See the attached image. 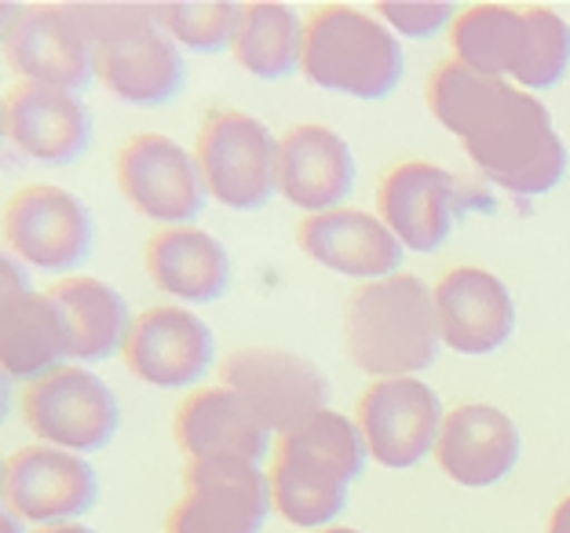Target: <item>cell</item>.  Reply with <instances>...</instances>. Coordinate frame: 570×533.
Instances as JSON below:
<instances>
[{
    "label": "cell",
    "instance_id": "1",
    "mask_svg": "<svg viewBox=\"0 0 570 533\" xmlns=\"http://www.w3.org/2000/svg\"><path fill=\"white\" fill-rule=\"evenodd\" d=\"M428 107L501 190L538 198L563 179V139L556 136L549 110L523 88L450 59L428 81Z\"/></svg>",
    "mask_w": 570,
    "mask_h": 533
},
{
    "label": "cell",
    "instance_id": "2",
    "mask_svg": "<svg viewBox=\"0 0 570 533\" xmlns=\"http://www.w3.org/2000/svg\"><path fill=\"white\" fill-rule=\"evenodd\" d=\"M344 344L355 366L377 381L428 369L443 344L435 293L417 275L358 285L344 310Z\"/></svg>",
    "mask_w": 570,
    "mask_h": 533
},
{
    "label": "cell",
    "instance_id": "3",
    "mask_svg": "<svg viewBox=\"0 0 570 533\" xmlns=\"http://www.w3.org/2000/svg\"><path fill=\"white\" fill-rule=\"evenodd\" d=\"M366 457L358 427L330 409L282 435L271 464V501L278 515L301 530L326 526L344 512L347 486L362 475Z\"/></svg>",
    "mask_w": 570,
    "mask_h": 533
},
{
    "label": "cell",
    "instance_id": "4",
    "mask_svg": "<svg viewBox=\"0 0 570 533\" xmlns=\"http://www.w3.org/2000/svg\"><path fill=\"white\" fill-rule=\"evenodd\" d=\"M458 62L483 77L552 88L570 67V26L549 8L475 4L450 26Z\"/></svg>",
    "mask_w": 570,
    "mask_h": 533
},
{
    "label": "cell",
    "instance_id": "5",
    "mask_svg": "<svg viewBox=\"0 0 570 533\" xmlns=\"http://www.w3.org/2000/svg\"><path fill=\"white\" fill-rule=\"evenodd\" d=\"M92 37L96 77L128 107H161L184 88V56L154 19V4H77Z\"/></svg>",
    "mask_w": 570,
    "mask_h": 533
},
{
    "label": "cell",
    "instance_id": "6",
    "mask_svg": "<svg viewBox=\"0 0 570 533\" xmlns=\"http://www.w3.org/2000/svg\"><path fill=\"white\" fill-rule=\"evenodd\" d=\"M403 48L377 19L326 4L304 22L301 70L315 88L352 99H384L403 81Z\"/></svg>",
    "mask_w": 570,
    "mask_h": 533
},
{
    "label": "cell",
    "instance_id": "7",
    "mask_svg": "<svg viewBox=\"0 0 570 533\" xmlns=\"http://www.w3.org/2000/svg\"><path fill=\"white\" fill-rule=\"evenodd\" d=\"M198 168L205 190L238 213L264 209L278 190V139L242 110H209L198 132Z\"/></svg>",
    "mask_w": 570,
    "mask_h": 533
},
{
    "label": "cell",
    "instance_id": "8",
    "mask_svg": "<svg viewBox=\"0 0 570 533\" xmlns=\"http://www.w3.org/2000/svg\"><path fill=\"white\" fill-rule=\"evenodd\" d=\"M219 376H224V387H230L253 409V417L267 432L293 435L296 427L326 413L330 402V381L322 376V369L293 351L242 347L227 355Z\"/></svg>",
    "mask_w": 570,
    "mask_h": 533
},
{
    "label": "cell",
    "instance_id": "9",
    "mask_svg": "<svg viewBox=\"0 0 570 533\" xmlns=\"http://www.w3.org/2000/svg\"><path fill=\"white\" fill-rule=\"evenodd\" d=\"M22 421L45 446L96 453L118 435V398L92 369L59 366L33 381L22 395Z\"/></svg>",
    "mask_w": 570,
    "mask_h": 533
},
{
    "label": "cell",
    "instance_id": "10",
    "mask_svg": "<svg viewBox=\"0 0 570 533\" xmlns=\"http://www.w3.org/2000/svg\"><path fill=\"white\" fill-rule=\"evenodd\" d=\"M4 59L8 70L30 85L73 92L96 73L92 37L77 4H22L4 8Z\"/></svg>",
    "mask_w": 570,
    "mask_h": 533
},
{
    "label": "cell",
    "instance_id": "11",
    "mask_svg": "<svg viewBox=\"0 0 570 533\" xmlns=\"http://www.w3.org/2000/svg\"><path fill=\"white\" fill-rule=\"evenodd\" d=\"M187 493L168 515L165 533H261L271 512V478L238 457L187 461Z\"/></svg>",
    "mask_w": 570,
    "mask_h": 533
},
{
    "label": "cell",
    "instance_id": "12",
    "mask_svg": "<svg viewBox=\"0 0 570 533\" xmlns=\"http://www.w3.org/2000/svg\"><path fill=\"white\" fill-rule=\"evenodd\" d=\"M118 187L125 201L154 224L184 227L205 209L198 158L161 132H139L118 154Z\"/></svg>",
    "mask_w": 570,
    "mask_h": 533
},
{
    "label": "cell",
    "instance_id": "13",
    "mask_svg": "<svg viewBox=\"0 0 570 533\" xmlns=\"http://www.w3.org/2000/svg\"><path fill=\"white\" fill-rule=\"evenodd\" d=\"M443 402L417 376L370 384L358 398V432L366 453L384 467H413L439 446Z\"/></svg>",
    "mask_w": 570,
    "mask_h": 533
},
{
    "label": "cell",
    "instance_id": "14",
    "mask_svg": "<svg viewBox=\"0 0 570 533\" xmlns=\"http://www.w3.org/2000/svg\"><path fill=\"white\" fill-rule=\"evenodd\" d=\"M4 245L41 270H67L92 253V213L62 187H22L4 209Z\"/></svg>",
    "mask_w": 570,
    "mask_h": 533
},
{
    "label": "cell",
    "instance_id": "15",
    "mask_svg": "<svg viewBox=\"0 0 570 533\" xmlns=\"http://www.w3.org/2000/svg\"><path fill=\"white\" fill-rule=\"evenodd\" d=\"M96 472L77 453L56 446H22L4 464V501L30 523H67L96 504Z\"/></svg>",
    "mask_w": 570,
    "mask_h": 533
},
{
    "label": "cell",
    "instance_id": "16",
    "mask_svg": "<svg viewBox=\"0 0 570 533\" xmlns=\"http://www.w3.org/2000/svg\"><path fill=\"white\" fill-rule=\"evenodd\" d=\"M4 136L22 158L67 168L92 142V113L73 92L22 81L4 96Z\"/></svg>",
    "mask_w": 570,
    "mask_h": 533
},
{
    "label": "cell",
    "instance_id": "17",
    "mask_svg": "<svg viewBox=\"0 0 570 533\" xmlns=\"http://www.w3.org/2000/svg\"><path fill=\"white\" fill-rule=\"evenodd\" d=\"M125 362L150 387H190L213 366V333L194 310L150 307L128 333Z\"/></svg>",
    "mask_w": 570,
    "mask_h": 533
},
{
    "label": "cell",
    "instance_id": "18",
    "mask_svg": "<svg viewBox=\"0 0 570 533\" xmlns=\"http://www.w3.org/2000/svg\"><path fill=\"white\" fill-rule=\"evenodd\" d=\"M30 278L16 270V256L4 259V304H0V362L8 376L30 381L59 369L70 358V329L51 296L33 293Z\"/></svg>",
    "mask_w": 570,
    "mask_h": 533
},
{
    "label": "cell",
    "instance_id": "19",
    "mask_svg": "<svg viewBox=\"0 0 570 533\" xmlns=\"http://www.w3.org/2000/svg\"><path fill=\"white\" fill-rule=\"evenodd\" d=\"M439 333L450 351L490 355L515 329V304L504 282L483 267H453L435 285Z\"/></svg>",
    "mask_w": 570,
    "mask_h": 533
},
{
    "label": "cell",
    "instance_id": "20",
    "mask_svg": "<svg viewBox=\"0 0 570 533\" xmlns=\"http://www.w3.org/2000/svg\"><path fill=\"white\" fill-rule=\"evenodd\" d=\"M355 187V158L326 125H296L278 139V194L311 216L333 213Z\"/></svg>",
    "mask_w": 570,
    "mask_h": 533
},
{
    "label": "cell",
    "instance_id": "21",
    "mask_svg": "<svg viewBox=\"0 0 570 533\" xmlns=\"http://www.w3.org/2000/svg\"><path fill=\"white\" fill-rule=\"evenodd\" d=\"M453 205L458 179L428 161L395 165L377 190L381 219L410 253H435L450 238Z\"/></svg>",
    "mask_w": 570,
    "mask_h": 533
},
{
    "label": "cell",
    "instance_id": "22",
    "mask_svg": "<svg viewBox=\"0 0 570 533\" xmlns=\"http://www.w3.org/2000/svg\"><path fill=\"white\" fill-rule=\"evenodd\" d=\"M296 238H301V249L315 264L358 282H381L399 275L406 256V245L387 230L384 219H373L370 213L358 209L307 216Z\"/></svg>",
    "mask_w": 570,
    "mask_h": 533
},
{
    "label": "cell",
    "instance_id": "23",
    "mask_svg": "<svg viewBox=\"0 0 570 533\" xmlns=\"http://www.w3.org/2000/svg\"><path fill=\"white\" fill-rule=\"evenodd\" d=\"M435 457L453 483L494 486L520 461V432L494 406H458L443 424Z\"/></svg>",
    "mask_w": 570,
    "mask_h": 533
},
{
    "label": "cell",
    "instance_id": "24",
    "mask_svg": "<svg viewBox=\"0 0 570 533\" xmlns=\"http://www.w3.org/2000/svg\"><path fill=\"white\" fill-rule=\"evenodd\" d=\"M176 446L187 461L238 457L261 464L271 450V432L230 387H205L176 409Z\"/></svg>",
    "mask_w": 570,
    "mask_h": 533
},
{
    "label": "cell",
    "instance_id": "25",
    "mask_svg": "<svg viewBox=\"0 0 570 533\" xmlns=\"http://www.w3.org/2000/svg\"><path fill=\"white\" fill-rule=\"evenodd\" d=\"M147 275L165 296L213 304L230 289V259L213 234L198 227H165L147 241Z\"/></svg>",
    "mask_w": 570,
    "mask_h": 533
},
{
    "label": "cell",
    "instance_id": "26",
    "mask_svg": "<svg viewBox=\"0 0 570 533\" xmlns=\"http://www.w3.org/2000/svg\"><path fill=\"white\" fill-rule=\"evenodd\" d=\"M70 329V358L102 362L121 351L132 333V315L118 289L99 278H67L48 289Z\"/></svg>",
    "mask_w": 570,
    "mask_h": 533
},
{
    "label": "cell",
    "instance_id": "27",
    "mask_svg": "<svg viewBox=\"0 0 570 533\" xmlns=\"http://www.w3.org/2000/svg\"><path fill=\"white\" fill-rule=\"evenodd\" d=\"M235 59L261 81H285L304 51V26L293 8L285 4H242L238 33H235Z\"/></svg>",
    "mask_w": 570,
    "mask_h": 533
},
{
    "label": "cell",
    "instance_id": "28",
    "mask_svg": "<svg viewBox=\"0 0 570 533\" xmlns=\"http://www.w3.org/2000/svg\"><path fill=\"white\" fill-rule=\"evenodd\" d=\"M154 19L161 30L194 51H224L235 45L242 4L230 0H173V4H154Z\"/></svg>",
    "mask_w": 570,
    "mask_h": 533
},
{
    "label": "cell",
    "instance_id": "29",
    "mask_svg": "<svg viewBox=\"0 0 570 533\" xmlns=\"http://www.w3.org/2000/svg\"><path fill=\"white\" fill-rule=\"evenodd\" d=\"M381 16L395 26L403 37H432L435 30H443L446 22H453V8L450 4H413V0H384Z\"/></svg>",
    "mask_w": 570,
    "mask_h": 533
},
{
    "label": "cell",
    "instance_id": "30",
    "mask_svg": "<svg viewBox=\"0 0 570 533\" xmlns=\"http://www.w3.org/2000/svg\"><path fill=\"white\" fill-rule=\"evenodd\" d=\"M549 533H570V497H563V501H560V509L552 512Z\"/></svg>",
    "mask_w": 570,
    "mask_h": 533
},
{
    "label": "cell",
    "instance_id": "31",
    "mask_svg": "<svg viewBox=\"0 0 570 533\" xmlns=\"http://www.w3.org/2000/svg\"><path fill=\"white\" fill-rule=\"evenodd\" d=\"M41 533H96V530H88L81 523H56V526H45Z\"/></svg>",
    "mask_w": 570,
    "mask_h": 533
},
{
    "label": "cell",
    "instance_id": "32",
    "mask_svg": "<svg viewBox=\"0 0 570 533\" xmlns=\"http://www.w3.org/2000/svg\"><path fill=\"white\" fill-rule=\"evenodd\" d=\"M4 533H22V526H19V515L11 512V509H4Z\"/></svg>",
    "mask_w": 570,
    "mask_h": 533
},
{
    "label": "cell",
    "instance_id": "33",
    "mask_svg": "<svg viewBox=\"0 0 570 533\" xmlns=\"http://www.w3.org/2000/svg\"><path fill=\"white\" fill-rule=\"evenodd\" d=\"M322 533H358V530H322Z\"/></svg>",
    "mask_w": 570,
    "mask_h": 533
}]
</instances>
